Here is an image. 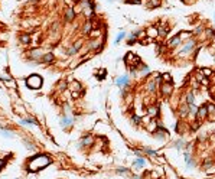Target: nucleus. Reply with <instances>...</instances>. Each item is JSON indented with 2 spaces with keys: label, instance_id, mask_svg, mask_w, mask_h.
Here are the masks:
<instances>
[{
  "label": "nucleus",
  "instance_id": "1",
  "mask_svg": "<svg viewBox=\"0 0 215 179\" xmlns=\"http://www.w3.org/2000/svg\"><path fill=\"white\" fill-rule=\"evenodd\" d=\"M49 163H51V159L48 156H36L35 159L30 160L29 169H32V172H38V171L43 169L45 166H48Z\"/></svg>",
  "mask_w": 215,
  "mask_h": 179
},
{
  "label": "nucleus",
  "instance_id": "2",
  "mask_svg": "<svg viewBox=\"0 0 215 179\" xmlns=\"http://www.w3.org/2000/svg\"><path fill=\"white\" fill-rule=\"evenodd\" d=\"M26 84H27V87H30V88H33V90H38V88L42 85V78H40L39 75H30V77L26 80Z\"/></svg>",
  "mask_w": 215,
  "mask_h": 179
},
{
  "label": "nucleus",
  "instance_id": "3",
  "mask_svg": "<svg viewBox=\"0 0 215 179\" xmlns=\"http://www.w3.org/2000/svg\"><path fill=\"white\" fill-rule=\"evenodd\" d=\"M196 46V42L195 40H188L186 42V45L182 48V51H181V53L179 55H185V53H188V52H191V51H194V48Z\"/></svg>",
  "mask_w": 215,
  "mask_h": 179
},
{
  "label": "nucleus",
  "instance_id": "4",
  "mask_svg": "<svg viewBox=\"0 0 215 179\" xmlns=\"http://www.w3.org/2000/svg\"><path fill=\"white\" fill-rule=\"evenodd\" d=\"M207 116H208L207 106H202V107H199V108H198V111H196V117H198V120H204Z\"/></svg>",
  "mask_w": 215,
  "mask_h": 179
},
{
  "label": "nucleus",
  "instance_id": "5",
  "mask_svg": "<svg viewBox=\"0 0 215 179\" xmlns=\"http://www.w3.org/2000/svg\"><path fill=\"white\" fill-rule=\"evenodd\" d=\"M207 110H208V120L209 121H215V106L214 104H208L207 106Z\"/></svg>",
  "mask_w": 215,
  "mask_h": 179
},
{
  "label": "nucleus",
  "instance_id": "6",
  "mask_svg": "<svg viewBox=\"0 0 215 179\" xmlns=\"http://www.w3.org/2000/svg\"><path fill=\"white\" fill-rule=\"evenodd\" d=\"M160 90H162L163 95H169V94L172 93V84H170V82H163L162 87H160Z\"/></svg>",
  "mask_w": 215,
  "mask_h": 179
},
{
  "label": "nucleus",
  "instance_id": "7",
  "mask_svg": "<svg viewBox=\"0 0 215 179\" xmlns=\"http://www.w3.org/2000/svg\"><path fill=\"white\" fill-rule=\"evenodd\" d=\"M146 33H147V36H149V38H157V36H159V32H157V29H156V27H149Z\"/></svg>",
  "mask_w": 215,
  "mask_h": 179
},
{
  "label": "nucleus",
  "instance_id": "8",
  "mask_svg": "<svg viewBox=\"0 0 215 179\" xmlns=\"http://www.w3.org/2000/svg\"><path fill=\"white\" fill-rule=\"evenodd\" d=\"M127 82H129V77H127V75L120 77V78L117 80V85H118V87H124V85H127Z\"/></svg>",
  "mask_w": 215,
  "mask_h": 179
},
{
  "label": "nucleus",
  "instance_id": "9",
  "mask_svg": "<svg viewBox=\"0 0 215 179\" xmlns=\"http://www.w3.org/2000/svg\"><path fill=\"white\" fill-rule=\"evenodd\" d=\"M61 124H62V127H69L71 124H72V119H69V117H62V120H61Z\"/></svg>",
  "mask_w": 215,
  "mask_h": 179
},
{
  "label": "nucleus",
  "instance_id": "10",
  "mask_svg": "<svg viewBox=\"0 0 215 179\" xmlns=\"http://www.w3.org/2000/svg\"><path fill=\"white\" fill-rule=\"evenodd\" d=\"M92 142H94V139H92L91 136H85V137L82 139L81 145H82V146H91V145H92Z\"/></svg>",
  "mask_w": 215,
  "mask_h": 179
},
{
  "label": "nucleus",
  "instance_id": "11",
  "mask_svg": "<svg viewBox=\"0 0 215 179\" xmlns=\"http://www.w3.org/2000/svg\"><path fill=\"white\" fill-rule=\"evenodd\" d=\"M181 40H182V39H181V36H175V38L169 42V45H170L172 48H175V46H178V45L181 43Z\"/></svg>",
  "mask_w": 215,
  "mask_h": 179
},
{
  "label": "nucleus",
  "instance_id": "12",
  "mask_svg": "<svg viewBox=\"0 0 215 179\" xmlns=\"http://www.w3.org/2000/svg\"><path fill=\"white\" fill-rule=\"evenodd\" d=\"M81 90V85H79V82H77V81H74L72 84H71V91L72 93H77L78 94V91Z\"/></svg>",
  "mask_w": 215,
  "mask_h": 179
},
{
  "label": "nucleus",
  "instance_id": "13",
  "mask_svg": "<svg viewBox=\"0 0 215 179\" xmlns=\"http://www.w3.org/2000/svg\"><path fill=\"white\" fill-rule=\"evenodd\" d=\"M100 46H101V40H100V39L92 40V42H91V45H90V48H91V49H97V48H100Z\"/></svg>",
  "mask_w": 215,
  "mask_h": 179
},
{
  "label": "nucleus",
  "instance_id": "14",
  "mask_svg": "<svg viewBox=\"0 0 215 179\" xmlns=\"http://www.w3.org/2000/svg\"><path fill=\"white\" fill-rule=\"evenodd\" d=\"M156 129H157V123H156V121H150L149 126H147V130L153 133V132H156Z\"/></svg>",
  "mask_w": 215,
  "mask_h": 179
},
{
  "label": "nucleus",
  "instance_id": "15",
  "mask_svg": "<svg viewBox=\"0 0 215 179\" xmlns=\"http://www.w3.org/2000/svg\"><path fill=\"white\" fill-rule=\"evenodd\" d=\"M72 19H74V10L66 9V20H72Z\"/></svg>",
  "mask_w": 215,
  "mask_h": 179
},
{
  "label": "nucleus",
  "instance_id": "16",
  "mask_svg": "<svg viewBox=\"0 0 215 179\" xmlns=\"http://www.w3.org/2000/svg\"><path fill=\"white\" fill-rule=\"evenodd\" d=\"M149 116H150V117L157 116V107H150V108H149Z\"/></svg>",
  "mask_w": 215,
  "mask_h": 179
},
{
  "label": "nucleus",
  "instance_id": "17",
  "mask_svg": "<svg viewBox=\"0 0 215 179\" xmlns=\"http://www.w3.org/2000/svg\"><path fill=\"white\" fill-rule=\"evenodd\" d=\"M188 111H189V108H188L186 106H182V107H181V110H179V113H181V116H182V117H185V116L188 114Z\"/></svg>",
  "mask_w": 215,
  "mask_h": 179
},
{
  "label": "nucleus",
  "instance_id": "18",
  "mask_svg": "<svg viewBox=\"0 0 215 179\" xmlns=\"http://www.w3.org/2000/svg\"><path fill=\"white\" fill-rule=\"evenodd\" d=\"M157 78H159V77H156L155 81H150V82H149V90H150V91H155V90H156V81H157Z\"/></svg>",
  "mask_w": 215,
  "mask_h": 179
},
{
  "label": "nucleus",
  "instance_id": "19",
  "mask_svg": "<svg viewBox=\"0 0 215 179\" xmlns=\"http://www.w3.org/2000/svg\"><path fill=\"white\" fill-rule=\"evenodd\" d=\"M186 103H188V104H194V94H192V93H188V95H186Z\"/></svg>",
  "mask_w": 215,
  "mask_h": 179
},
{
  "label": "nucleus",
  "instance_id": "20",
  "mask_svg": "<svg viewBox=\"0 0 215 179\" xmlns=\"http://www.w3.org/2000/svg\"><path fill=\"white\" fill-rule=\"evenodd\" d=\"M196 111H198V108H196L194 104H189V113H191L192 116H196Z\"/></svg>",
  "mask_w": 215,
  "mask_h": 179
},
{
  "label": "nucleus",
  "instance_id": "21",
  "mask_svg": "<svg viewBox=\"0 0 215 179\" xmlns=\"http://www.w3.org/2000/svg\"><path fill=\"white\" fill-rule=\"evenodd\" d=\"M20 123H22V124H38L33 119H26V120H22Z\"/></svg>",
  "mask_w": 215,
  "mask_h": 179
},
{
  "label": "nucleus",
  "instance_id": "22",
  "mask_svg": "<svg viewBox=\"0 0 215 179\" xmlns=\"http://www.w3.org/2000/svg\"><path fill=\"white\" fill-rule=\"evenodd\" d=\"M52 59H53V55H52V53H46V55L43 56V61H45V62H51Z\"/></svg>",
  "mask_w": 215,
  "mask_h": 179
},
{
  "label": "nucleus",
  "instance_id": "23",
  "mask_svg": "<svg viewBox=\"0 0 215 179\" xmlns=\"http://www.w3.org/2000/svg\"><path fill=\"white\" fill-rule=\"evenodd\" d=\"M201 74H204L205 77H209V75H212V71L208 69V68H205V69H201Z\"/></svg>",
  "mask_w": 215,
  "mask_h": 179
},
{
  "label": "nucleus",
  "instance_id": "24",
  "mask_svg": "<svg viewBox=\"0 0 215 179\" xmlns=\"http://www.w3.org/2000/svg\"><path fill=\"white\" fill-rule=\"evenodd\" d=\"M162 78H163V81H165V82H170V81H172V77H170L169 74H163V75H162Z\"/></svg>",
  "mask_w": 215,
  "mask_h": 179
},
{
  "label": "nucleus",
  "instance_id": "25",
  "mask_svg": "<svg viewBox=\"0 0 215 179\" xmlns=\"http://www.w3.org/2000/svg\"><path fill=\"white\" fill-rule=\"evenodd\" d=\"M157 32H159V35H160V36H166V33H168V30H166L165 27H159V29H157Z\"/></svg>",
  "mask_w": 215,
  "mask_h": 179
},
{
  "label": "nucleus",
  "instance_id": "26",
  "mask_svg": "<svg viewBox=\"0 0 215 179\" xmlns=\"http://www.w3.org/2000/svg\"><path fill=\"white\" fill-rule=\"evenodd\" d=\"M124 36H126V33H124V32H120V33L117 35V38H116V43H117V42H120Z\"/></svg>",
  "mask_w": 215,
  "mask_h": 179
},
{
  "label": "nucleus",
  "instance_id": "27",
  "mask_svg": "<svg viewBox=\"0 0 215 179\" xmlns=\"http://www.w3.org/2000/svg\"><path fill=\"white\" fill-rule=\"evenodd\" d=\"M0 132H1L6 137H12V132H10V130H3V129H0Z\"/></svg>",
  "mask_w": 215,
  "mask_h": 179
},
{
  "label": "nucleus",
  "instance_id": "28",
  "mask_svg": "<svg viewBox=\"0 0 215 179\" xmlns=\"http://www.w3.org/2000/svg\"><path fill=\"white\" fill-rule=\"evenodd\" d=\"M149 7H155V6H159V0H150V3L147 4Z\"/></svg>",
  "mask_w": 215,
  "mask_h": 179
},
{
  "label": "nucleus",
  "instance_id": "29",
  "mask_svg": "<svg viewBox=\"0 0 215 179\" xmlns=\"http://www.w3.org/2000/svg\"><path fill=\"white\" fill-rule=\"evenodd\" d=\"M90 30H91V25L87 23V25L84 26V30H82V32H84V33H90Z\"/></svg>",
  "mask_w": 215,
  "mask_h": 179
},
{
  "label": "nucleus",
  "instance_id": "30",
  "mask_svg": "<svg viewBox=\"0 0 215 179\" xmlns=\"http://www.w3.org/2000/svg\"><path fill=\"white\" fill-rule=\"evenodd\" d=\"M29 40H30L29 36H20V42H23V43H29Z\"/></svg>",
  "mask_w": 215,
  "mask_h": 179
},
{
  "label": "nucleus",
  "instance_id": "31",
  "mask_svg": "<svg viewBox=\"0 0 215 179\" xmlns=\"http://www.w3.org/2000/svg\"><path fill=\"white\" fill-rule=\"evenodd\" d=\"M144 163H146V162H144L143 159H137L134 165H136V166H144Z\"/></svg>",
  "mask_w": 215,
  "mask_h": 179
},
{
  "label": "nucleus",
  "instance_id": "32",
  "mask_svg": "<svg viewBox=\"0 0 215 179\" xmlns=\"http://www.w3.org/2000/svg\"><path fill=\"white\" fill-rule=\"evenodd\" d=\"M65 87H66V82H65V81H61V82H59V85H58V88H59V90H62V88H65Z\"/></svg>",
  "mask_w": 215,
  "mask_h": 179
},
{
  "label": "nucleus",
  "instance_id": "33",
  "mask_svg": "<svg viewBox=\"0 0 215 179\" xmlns=\"http://www.w3.org/2000/svg\"><path fill=\"white\" fill-rule=\"evenodd\" d=\"M131 120H133V121H134V123L137 124V123L140 121V117H139V116H133V117H131Z\"/></svg>",
  "mask_w": 215,
  "mask_h": 179
},
{
  "label": "nucleus",
  "instance_id": "34",
  "mask_svg": "<svg viewBox=\"0 0 215 179\" xmlns=\"http://www.w3.org/2000/svg\"><path fill=\"white\" fill-rule=\"evenodd\" d=\"M30 55H32V58H38V56H39V51H33Z\"/></svg>",
  "mask_w": 215,
  "mask_h": 179
},
{
  "label": "nucleus",
  "instance_id": "35",
  "mask_svg": "<svg viewBox=\"0 0 215 179\" xmlns=\"http://www.w3.org/2000/svg\"><path fill=\"white\" fill-rule=\"evenodd\" d=\"M142 72H143V74H149V72H150V69H149L147 66H143V68H142Z\"/></svg>",
  "mask_w": 215,
  "mask_h": 179
},
{
  "label": "nucleus",
  "instance_id": "36",
  "mask_svg": "<svg viewBox=\"0 0 215 179\" xmlns=\"http://www.w3.org/2000/svg\"><path fill=\"white\" fill-rule=\"evenodd\" d=\"M74 48H75V51H78V49L81 48V42H77V43L74 45Z\"/></svg>",
  "mask_w": 215,
  "mask_h": 179
},
{
  "label": "nucleus",
  "instance_id": "37",
  "mask_svg": "<svg viewBox=\"0 0 215 179\" xmlns=\"http://www.w3.org/2000/svg\"><path fill=\"white\" fill-rule=\"evenodd\" d=\"M75 52H77V51H75V48H71V49L68 51V55H74Z\"/></svg>",
  "mask_w": 215,
  "mask_h": 179
},
{
  "label": "nucleus",
  "instance_id": "38",
  "mask_svg": "<svg viewBox=\"0 0 215 179\" xmlns=\"http://www.w3.org/2000/svg\"><path fill=\"white\" fill-rule=\"evenodd\" d=\"M4 163H6V160H0V169L4 166Z\"/></svg>",
  "mask_w": 215,
  "mask_h": 179
},
{
  "label": "nucleus",
  "instance_id": "39",
  "mask_svg": "<svg viewBox=\"0 0 215 179\" xmlns=\"http://www.w3.org/2000/svg\"><path fill=\"white\" fill-rule=\"evenodd\" d=\"M136 179H139V178H136Z\"/></svg>",
  "mask_w": 215,
  "mask_h": 179
}]
</instances>
